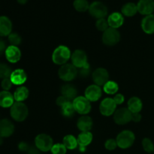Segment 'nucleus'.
<instances>
[{"instance_id": "nucleus-1", "label": "nucleus", "mask_w": 154, "mask_h": 154, "mask_svg": "<svg viewBox=\"0 0 154 154\" xmlns=\"http://www.w3.org/2000/svg\"><path fill=\"white\" fill-rule=\"evenodd\" d=\"M72 57V54L68 47L60 45L54 51L52 54V60L55 64L63 66L66 64Z\"/></svg>"}, {"instance_id": "nucleus-2", "label": "nucleus", "mask_w": 154, "mask_h": 154, "mask_svg": "<svg viewBox=\"0 0 154 154\" xmlns=\"http://www.w3.org/2000/svg\"><path fill=\"white\" fill-rule=\"evenodd\" d=\"M28 108L23 102H16L11 107V116L16 121H23L28 117Z\"/></svg>"}, {"instance_id": "nucleus-3", "label": "nucleus", "mask_w": 154, "mask_h": 154, "mask_svg": "<svg viewBox=\"0 0 154 154\" xmlns=\"http://www.w3.org/2000/svg\"><path fill=\"white\" fill-rule=\"evenodd\" d=\"M135 138V135L132 131H123L117 135V138H116L117 147L121 149L129 148L133 144Z\"/></svg>"}, {"instance_id": "nucleus-4", "label": "nucleus", "mask_w": 154, "mask_h": 154, "mask_svg": "<svg viewBox=\"0 0 154 154\" xmlns=\"http://www.w3.org/2000/svg\"><path fill=\"white\" fill-rule=\"evenodd\" d=\"M58 75L63 81H71L77 77L78 70L73 64H64L59 69Z\"/></svg>"}, {"instance_id": "nucleus-5", "label": "nucleus", "mask_w": 154, "mask_h": 154, "mask_svg": "<svg viewBox=\"0 0 154 154\" xmlns=\"http://www.w3.org/2000/svg\"><path fill=\"white\" fill-rule=\"evenodd\" d=\"M35 147L40 151L48 152L52 148L54 145V141L50 135H46V134H39L35 139Z\"/></svg>"}, {"instance_id": "nucleus-6", "label": "nucleus", "mask_w": 154, "mask_h": 154, "mask_svg": "<svg viewBox=\"0 0 154 154\" xmlns=\"http://www.w3.org/2000/svg\"><path fill=\"white\" fill-rule=\"evenodd\" d=\"M74 108L76 112L78 114L86 115L91 111V105L90 102L85 96H78L72 102Z\"/></svg>"}, {"instance_id": "nucleus-7", "label": "nucleus", "mask_w": 154, "mask_h": 154, "mask_svg": "<svg viewBox=\"0 0 154 154\" xmlns=\"http://www.w3.org/2000/svg\"><path fill=\"white\" fill-rule=\"evenodd\" d=\"M120 39V34L117 29L109 28L105 30L102 35V42L107 46L117 45Z\"/></svg>"}, {"instance_id": "nucleus-8", "label": "nucleus", "mask_w": 154, "mask_h": 154, "mask_svg": "<svg viewBox=\"0 0 154 154\" xmlns=\"http://www.w3.org/2000/svg\"><path fill=\"white\" fill-rule=\"evenodd\" d=\"M89 12L91 16L99 20L105 18V17H106L108 14V8L101 2H94L90 5Z\"/></svg>"}, {"instance_id": "nucleus-9", "label": "nucleus", "mask_w": 154, "mask_h": 154, "mask_svg": "<svg viewBox=\"0 0 154 154\" xmlns=\"http://www.w3.org/2000/svg\"><path fill=\"white\" fill-rule=\"evenodd\" d=\"M71 59H72V64L79 69L90 66L87 63V54L81 50H76L74 51L73 54H72Z\"/></svg>"}, {"instance_id": "nucleus-10", "label": "nucleus", "mask_w": 154, "mask_h": 154, "mask_svg": "<svg viewBox=\"0 0 154 154\" xmlns=\"http://www.w3.org/2000/svg\"><path fill=\"white\" fill-rule=\"evenodd\" d=\"M132 113L128 108H121L117 110L114 114V120L117 124L124 125L132 120Z\"/></svg>"}, {"instance_id": "nucleus-11", "label": "nucleus", "mask_w": 154, "mask_h": 154, "mask_svg": "<svg viewBox=\"0 0 154 154\" xmlns=\"http://www.w3.org/2000/svg\"><path fill=\"white\" fill-rule=\"evenodd\" d=\"M116 108H117V105H116L114 99L106 98L101 102L100 106H99V111L102 115L108 117V116H111L114 114V112L116 111Z\"/></svg>"}, {"instance_id": "nucleus-12", "label": "nucleus", "mask_w": 154, "mask_h": 154, "mask_svg": "<svg viewBox=\"0 0 154 154\" xmlns=\"http://www.w3.org/2000/svg\"><path fill=\"white\" fill-rule=\"evenodd\" d=\"M93 80L95 84L98 86H104L108 81L109 75L108 71L103 68H99L93 72Z\"/></svg>"}, {"instance_id": "nucleus-13", "label": "nucleus", "mask_w": 154, "mask_h": 154, "mask_svg": "<svg viewBox=\"0 0 154 154\" xmlns=\"http://www.w3.org/2000/svg\"><path fill=\"white\" fill-rule=\"evenodd\" d=\"M138 11L143 15L153 14L154 11V0H140L137 5Z\"/></svg>"}, {"instance_id": "nucleus-14", "label": "nucleus", "mask_w": 154, "mask_h": 154, "mask_svg": "<svg viewBox=\"0 0 154 154\" xmlns=\"http://www.w3.org/2000/svg\"><path fill=\"white\" fill-rule=\"evenodd\" d=\"M102 96V90L99 86L96 84L90 85L86 89L85 97L90 102H96L99 100Z\"/></svg>"}, {"instance_id": "nucleus-15", "label": "nucleus", "mask_w": 154, "mask_h": 154, "mask_svg": "<svg viewBox=\"0 0 154 154\" xmlns=\"http://www.w3.org/2000/svg\"><path fill=\"white\" fill-rule=\"evenodd\" d=\"M14 132V126L8 119H2L0 120V136L2 138L10 137Z\"/></svg>"}, {"instance_id": "nucleus-16", "label": "nucleus", "mask_w": 154, "mask_h": 154, "mask_svg": "<svg viewBox=\"0 0 154 154\" xmlns=\"http://www.w3.org/2000/svg\"><path fill=\"white\" fill-rule=\"evenodd\" d=\"M5 57L8 62L11 63H16L20 60L21 57V52L20 50L17 46H11L8 47L5 50Z\"/></svg>"}, {"instance_id": "nucleus-17", "label": "nucleus", "mask_w": 154, "mask_h": 154, "mask_svg": "<svg viewBox=\"0 0 154 154\" xmlns=\"http://www.w3.org/2000/svg\"><path fill=\"white\" fill-rule=\"evenodd\" d=\"M12 84L15 85H22L26 81L27 75L23 69H18L13 71L10 76Z\"/></svg>"}, {"instance_id": "nucleus-18", "label": "nucleus", "mask_w": 154, "mask_h": 154, "mask_svg": "<svg viewBox=\"0 0 154 154\" xmlns=\"http://www.w3.org/2000/svg\"><path fill=\"white\" fill-rule=\"evenodd\" d=\"M78 143L81 151L84 152L86 147L93 141V135L90 132H82L78 137Z\"/></svg>"}, {"instance_id": "nucleus-19", "label": "nucleus", "mask_w": 154, "mask_h": 154, "mask_svg": "<svg viewBox=\"0 0 154 154\" xmlns=\"http://www.w3.org/2000/svg\"><path fill=\"white\" fill-rule=\"evenodd\" d=\"M12 23L8 17H0V36H7L11 33Z\"/></svg>"}, {"instance_id": "nucleus-20", "label": "nucleus", "mask_w": 154, "mask_h": 154, "mask_svg": "<svg viewBox=\"0 0 154 154\" xmlns=\"http://www.w3.org/2000/svg\"><path fill=\"white\" fill-rule=\"evenodd\" d=\"M14 103V98L10 92L3 91L0 92V106L2 108H10Z\"/></svg>"}, {"instance_id": "nucleus-21", "label": "nucleus", "mask_w": 154, "mask_h": 154, "mask_svg": "<svg viewBox=\"0 0 154 154\" xmlns=\"http://www.w3.org/2000/svg\"><path fill=\"white\" fill-rule=\"evenodd\" d=\"M124 22V18L121 14L118 12H114L109 15L108 18V25L111 28L117 29L121 26Z\"/></svg>"}, {"instance_id": "nucleus-22", "label": "nucleus", "mask_w": 154, "mask_h": 154, "mask_svg": "<svg viewBox=\"0 0 154 154\" xmlns=\"http://www.w3.org/2000/svg\"><path fill=\"white\" fill-rule=\"evenodd\" d=\"M141 28L147 34L154 33V14L147 15L141 21Z\"/></svg>"}, {"instance_id": "nucleus-23", "label": "nucleus", "mask_w": 154, "mask_h": 154, "mask_svg": "<svg viewBox=\"0 0 154 154\" xmlns=\"http://www.w3.org/2000/svg\"><path fill=\"white\" fill-rule=\"evenodd\" d=\"M93 120L91 117L84 115L78 120L77 126L81 132H90L93 127Z\"/></svg>"}, {"instance_id": "nucleus-24", "label": "nucleus", "mask_w": 154, "mask_h": 154, "mask_svg": "<svg viewBox=\"0 0 154 154\" xmlns=\"http://www.w3.org/2000/svg\"><path fill=\"white\" fill-rule=\"evenodd\" d=\"M61 93L62 96L67 98L69 100H74L75 98H77L78 91L77 89L72 84H65L61 87Z\"/></svg>"}, {"instance_id": "nucleus-25", "label": "nucleus", "mask_w": 154, "mask_h": 154, "mask_svg": "<svg viewBox=\"0 0 154 154\" xmlns=\"http://www.w3.org/2000/svg\"><path fill=\"white\" fill-rule=\"evenodd\" d=\"M142 102L138 97H132L128 102V109L132 113H139L142 109Z\"/></svg>"}, {"instance_id": "nucleus-26", "label": "nucleus", "mask_w": 154, "mask_h": 154, "mask_svg": "<svg viewBox=\"0 0 154 154\" xmlns=\"http://www.w3.org/2000/svg\"><path fill=\"white\" fill-rule=\"evenodd\" d=\"M29 90L26 87H20L16 89L14 93V98L16 102H23L24 100L28 98L29 96Z\"/></svg>"}, {"instance_id": "nucleus-27", "label": "nucleus", "mask_w": 154, "mask_h": 154, "mask_svg": "<svg viewBox=\"0 0 154 154\" xmlns=\"http://www.w3.org/2000/svg\"><path fill=\"white\" fill-rule=\"evenodd\" d=\"M122 14L126 17H132L138 12L137 5L132 2H129L125 4L122 7Z\"/></svg>"}, {"instance_id": "nucleus-28", "label": "nucleus", "mask_w": 154, "mask_h": 154, "mask_svg": "<svg viewBox=\"0 0 154 154\" xmlns=\"http://www.w3.org/2000/svg\"><path fill=\"white\" fill-rule=\"evenodd\" d=\"M63 144L69 150H75L78 147V139L72 135H68L64 137L63 140Z\"/></svg>"}, {"instance_id": "nucleus-29", "label": "nucleus", "mask_w": 154, "mask_h": 154, "mask_svg": "<svg viewBox=\"0 0 154 154\" xmlns=\"http://www.w3.org/2000/svg\"><path fill=\"white\" fill-rule=\"evenodd\" d=\"M76 112L74 108L72 102H69L65 104L63 107H61V113L65 117H73L75 113Z\"/></svg>"}, {"instance_id": "nucleus-30", "label": "nucleus", "mask_w": 154, "mask_h": 154, "mask_svg": "<svg viewBox=\"0 0 154 154\" xmlns=\"http://www.w3.org/2000/svg\"><path fill=\"white\" fill-rule=\"evenodd\" d=\"M118 84L112 81H108L105 85L103 86V90L107 94L114 95L118 91Z\"/></svg>"}, {"instance_id": "nucleus-31", "label": "nucleus", "mask_w": 154, "mask_h": 154, "mask_svg": "<svg viewBox=\"0 0 154 154\" xmlns=\"http://www.w3.org/2000/svg\"><path fill=\"white\" fill-rule=\"evenodd\" d=\"M74 8L75 10L79 12H84L89 10L90 5L87 0H75L74 2Z\"/></svg>"}, {"instance_id": "nucleus-32", "label": "nucleus", "mask_w": 154, "mask_h": 154, "mask_svg": "<svg viewBox=\"0 0 154 154\" xmlns=\"http://www.w3.org/2000/svg\"><path fill=\"white\" fill-rule=\"evenodd\" d=\"M11 73V69L7 64L0 63V78L4 79L6 78H10Z\"/></svg>"}, {"instance_id": "nucleus-33", "label": "nucleus", "mask_w": 154, "mask_h": 154, "mask_svg": "<svg viewBox=\"0 0 154 154\" xmlns=\"http://www.w3.org/2000/svg\"><path fill=\"white\" fill-rule=\"evenodd\" d=\"M52 154H66L67 148L63 144H55L51 150Z\"/></svg>"}, {"instance_id": "nucleus-34", "label": "nucleus", "mask_w": 154, "mask_h": 154, "mask_svg": "<svg viewBox=\"0 0 154 154\" xmlns=\"http://www.w3.org/2000/svg\"><path fill=\"white\" fill-rule=\"evenodd\" d=\"M142 146L144 150L147 153H153L154 152V145L151 140L148 138H145L142 141Z\"/></svg>"}, {"instance_id": "nucleus-35", "label": "nucleus", "mask_w": 154, "mask_h": 154, "mask_svg": "<svg viewBox=\"0 0 154 154\" xmlns=\"http://www.w3.org/2000/svg\"><path fill=\"white\" fill-rule=\"evenodd\" d=\"M8 41L10 42V44L13 46H17L19 45L21 43V37L17 34V33H11L8 35Z\"/></svg>"}, {"instance_id": "nucleus-36", "label": "nucleus", "mask_w": 154, "mask_h": 154, "mask_svg": "<svg viewBox=\"0 0 154 154\" xmlns=\"http://www.w3.org/2000/svg\"><path fill=\"white\" fill-rule=\"evenodd\" d=\"M96 26L99 31L105 32V30L108 29L109 28V25H108V20L105 19V18H102V19H99L96 23Z\"/></svg>"}, {"instance_id": "nucleus-37", "label": "nucleus", "mask_w": 154, "mask_h": 154, "mask_svg": "<svg viewBox=\"0 0 154 154\" xmlns=\"http://www.w3.org/2000/svg\"><path fill=\"white\" fill-rule=\"evenodd\" d=\"M105 148L108 150H115L116 147H117V141H116V140L112 139V138L107 140V141H105Z\"/></svg>"}, {"instance_id": "nucleus-38", "label": "nucleus", "mask_w": 154, "mask_h": 154, "mask_svg": "<svg viewBox=\"0 0 154 154\" xmlns=\"http://www.w3.org/2000/svg\"><path fill=\"white\" fill-rule=\"evenodd\" d=\"M12 84H12L10 78H4V79H2V83H1L2 88L4 90H5V91H8V90L11 88Z\"/></svg>"}, {"instance_id": "nucleus-39", "label": "nucleus", "mask_w": 154, "mask_h": 154, "mask_svg": "<svg viewBox=\"0 0 154 154\" xmlns=\"http://www.w3.org/2000/svg\"><path fill=\"white\" fill-rule=\"evenodd\" d=\"M72 102V101L69 100L67 98H66L65 96H59L57 99V105H58V106H60V108H61V107H63L65 104H66L67 102Z\"/></svg>"}, {"instance_id": "nucleus-40", "label": "nucleus", "mask_w": 154, "mask_h": 154, "mask_svg": "<svg viewBox=\"0 0 154 154\" xmlns=\"http://www.w3.org/2000/svg\"><path fill=\"white\" fill-rule=\"evenodd\" d=\"M114 100L115 102L116 105H121L124 102V96L122 94H117L114 97Z\"/></svg>"}, {"instance_id": "nucleus-41", "label": "nucleus", "mask_w": 154, "mask_h": 154, "mask_svg": "<svg viewBox=\"0 0 154 154\" xmlns=\"http://www.w3.org/2000/svg\"><path fill=\"white\" fill-rule=\"evenodd\" d=\"M90 66H87V67L82 68V69H80V75L81 77H87L90 74Z\"/></svg>"}, {"instance_id": "nucleus-42", "label": "nucleus", "mask_w": 154, "mask_h": 154, "mask_svg": "<svg viewBox=\"0 0 154 154\" xmlns=\"http://www.w3.org/2000/svg\"><path fill=\"white\" fill-rule=\"evenodd\" d=\"M18 148H19V150H21V151L27 152V150L29 148V145L26 142H20L19 144V145H18Z\"/></svg>"}, {"instance_id": "nucleus-43", "label": "nucleus", "mask_w": 154, "mask_h": 154, "mask_svg": "<svg viewBox=\"0 0 154 154\" xmlns=\"http://www.w3.org/2000/svg\"><path fill=\"white\" fill-rule=\"evenodd\" d=\"M40 150L37 148L36 147H33V146H29V148L27 150V153L28 154H40Z\"/></svg>"}, {"instance_id": "nucleus-44", "label": "nucleus", "mask_w": 154, "mask_h": 154, "mask_svg": "<svg viewBox=\"0 0 154 154\" xmlns=\"http://www.w3.org/2000/svg\"><path fill=\"white\" fill-rule=\"evenodd\" d=\"M6 44L5 42H4V40L0 38V56L2 55L3 53L5 52V50H6Z\"/></svg>"}, {"instance_id": "nucleus-45", "label": "nucleus", "mask_w": 154, "mask_h": 154, "mask_svg": "<svg viewBox=\"0 0 154 154\" xmlns=\"http://www.w3.org/2000/svg\"><path fill=\"white\" fill-rule=\"evenodd\" d=\"M141 120V115L139 113H135V114H132V121L135 122H139Z\"/></svg>"}, {"instance_id": "nucleus-46", "label": "nucleus", "mask_w": 154, "mask_h": 154, "mask_svg": "<svg viewBox=\"0 0 154 154\" xmlns=\"http://www.w3.org/2000/svg\"><path fill=\"white\" fill-rule=\"evenodd\" d=\"M28 2V0H17V2L20 5H24Z\"/></svg>"}, {"instance_id": "nucleus-47", "label": "nucleus", "mask_w": 154, "mask_h": 154, "mask_svg": "<svg viewBox=\"0 0 154 154\" xmlns=\"http://www.w3.org/2000/svg\"><path fill=\"white\" fill-rule=\"evenodd\" d=\"M3 143V139H2V138L1 136H0V145H1Z\"/></svg>"}]
</instances>
